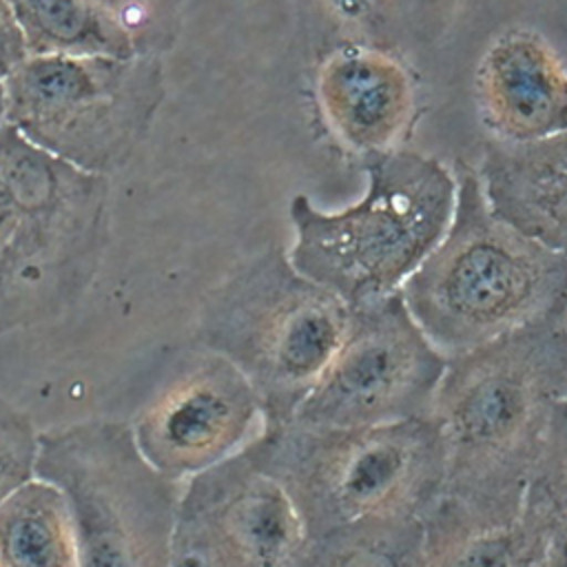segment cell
Returning a JSON list of instances; mask_svg holds the SVG:
<instances>
[{
    "instance_id": "16",
    "label": "cell",
    "mask_w": 567,
    "mask_h": 567,
    "mask_svg": "<svg viewBox=\"0 0 567 567\" xmlns=\"http://www.w3.org/2000/svg\"><path fill=\"white\" fill-rule=\"evenodd\" d=\"M27 53L38 55H137L128 35L89 0H9Z\"/></svg>"
},
{
    "instance_id": "13",
    "label": "cell",
    "mask_w": 567,
    "mask_h": 567,
    "mask_svg": "<svg viewBox=\"0 0 567 567\" xmlns=\"http://www.w3.org/2000/svg\"><path fill=\"white\" fill-rule=\"evenodd\" d=\"M317 89L328 124L363 155L392 151L412 120L410 75L396 60L372 49H337L321 64Z\"/></svg>"
},
{
    "instance_id": "8",
    "label": "cell",
    "mask_w": 567,
    "mask_h": 567,
    "mask_svg": "<svg viewBox=\"0 0 567 567\" xmlns=\"http://www.w3.org/2000/svg\"><path fill=\"white\" fill-rule=\"evenodd\" d=\"M4 93L7 124L29 144L109 177L151 133L166 82L159 55H29Z\"/></svg>"
},
{
    "instance_id": "25",
    "label": "cell",
    "mask_w": 567,
    "mask_h": 567,
    "mask_svg": "<svg viewBox=\"0 0 567 567\" xmlns=\"http://www.w3.org/2000/svg\"><path fill=\"white\" fill-rule=\"evenodd\" d=\"M7 124V93H4V82L0 80V131Z\"/></svg>"
},
{
    "instance_id": "9",
    "label": "cell",
    "mask_w": 567,
    "mask_h": 567,
    "mask_svg": "<svg viewBox=\"0 0 567 567\" xmlns=\"http://www.w3.org/2000/svg\"><path fill=\"white\" fill-rule=\"evenodd\" d=\"M445 363L401 290L354 306L334 357L290 423L341 430L432 416Z\"/></svg>"
},
{
    "instance_id": "24",
    "label": "cell",
    "mask_w": 567,
    "mask_h": 567,
    "mask_svg": "<svg viewBox=\"0 0 567 567\" xmlns=\"http://www.w3.org/2000/svg\"><path fill=\"white\" fill-rule=\"evenodd\" d=\"M545 567H567V527L549 536L543 551Z\"/></svg>"
},
{
    "instance_id": "17",
    "label": "cell",
    "mask_w": 567,
    "mask_h": 567,
    "mask_svg": "<svg viewBox=\"0 0 567 567\" xmlns=\"http://www.w3.org/2000/svg\"><path fill=\"white\" fill-rule=\"evenodd\" d=\"M303 567H427L416 516L359 520L308 543Z\"/></svg>"
},
{
    "instance_id": "22",
    "label": "cell",
    "mask_w": 567,
    "mask_h": 567,
    "mask_svg": "<svg viewBox=\"0 0 567 567\" xmlns=\"http://www.w3.org/2000/svg\"><path fill=\"white\" fill-rule=\"evenodd\" d=\"M29 58L9 0H0V80L4 82Z\"/></svg>"
},
{
    "instance_id": "6",
    "label": "cell",
    "mask_w": 567,
    "mask_h": 567,
    "mask_svg": "<svg viewBox=\"0 0 567 567\" xmlns=\"http://www.w3.org/2000/svg\"><path fill=\"white\" fill-rule=\"evenodd\" d=\"M0 179L18 217L0 246V337L73 308L91 288L109 246L111 184L0 131Z\"/></svg>"
},
{
    "instance_id": "3",
    "label": "cell",
    "mask_w": 567,
    "mask_h": 567,
    "mask_svg": "<svg viewBox=\"0 0 567 567\" xmlns=\"http://www.w3.org/2000/svg\"><path fill=\"white\" fill-rule=\"evenodd\" d=\"M241 450L286 492L308 540L370 518H423L443 492L445 447L432 416L341 430L286 423Z\"/></svg>"
},
{
    "instance_id": "26",
    "label": "cell",
    "mask_w": 567,
    "mask_h": 567,
    "mask_svg": "<svg viewBox=\"0 0 567 567\" xmlns=\"http://www.w3.org/2000/svg\"><path fill=\"white\" fill-rule=\"evenodd\" d=\"M532 567H545V565H543V560H538V563H534Z\"/></svg>"
},
{
    "instance_id": "7",
    "label": "cell",
    "mask_w": 567,
    "mask_h": 567,
    "mask_svg": "<svg viewBox=\"0 0 567 567\" xmlns=\"http://www.w3.org/2000/svg\"><path fill=\"white\" fill-rule=\"evenodd\" d=\"M35 478L66 498L80 567H171L182 489L142 456L128 423L42 432Z\"/></svg>"
},
{
    "instance_id": "21",
    "label": "cell",
    "mask_w": 567,
    "mask_h": 567,
    "mask_svg": "<svg viewBox=\"0 0 567 567\" xmlns=\"http://www.w3.org/2000/svg\"><path fill=\"white\" fill-rule=\"evenodd\" d=\"M40 434L33 421L0 399V503L35 478Z\"/></svg>"
},
{
    "instance_id": "12",
    "label": "cell",
    "mask_w": 567,
    "mask_h": 567,
    "mask_svg": "<svg viewBox=\"0 0 567 567\" xmlns=\"http://www.w3.org/2000/svg\"><path fill=\"white\" fill-rule=\"evenodd\" d=\"M476 102L501 142H536L567 133V71L532 31L496 38L476 69Z\"/></svg>"
},
{
    "instance_id": "4",
    "label": "cell",
    "mask_w": 567,
    "mask_h": 567,
    "mask_svg": "<svg viewBox=\"0 0 567 567\" xmlns=\"http://www.w3.org/2000/svg\"><path fill=\"white\" fill-rule=\"evenodd\" d=\"M365 195L337 213L290 199L292 266L350 308L401 290L443 239L456 202L452 173L414 151L363 155Z\"/></svg>"
},
{
    "instance_id": "27",
    "label": "cell",
    "mask_w": 567,
    "mask_h": 567,
    "mask_svg": "<svg viewBox=\"0 0 567 567\" xmlns=\"http://www.w3.org/2000/svg\"><path fill=\"white\" fill-rule=\"evenodd\" d=\"M565 323H567V319H565Z\"/></svg>"
},
{
    "instance_id": "18",
    "label": "cell",
    "mask_w": 567,
    "mask_h": 567,
    "mask_svg": "<svg viewBox=\"0 0 567 567\" xmlns=\"http://www.w3.org/2000/svg\"><path fill=\"white\" fill-rule=\"evenodd\" d=\"M518 523L543 538L545 545L551 534L567 527V399L551 408Z\"/></svg>"
},
{
    "instance_id": "14",
    "label": "cell",
    "mask_w": 567,
    "mask_h": 567,
    "mask_svg": "<svg viewBox=\"0 0 567 567\" xmlns=\"http://www.w3.org/2000/svg\"><path fill=\"white\" fill-rule=\"evenodd\" d=\"M478 179L498 219L567 257V133L487 142Z\"/></svg>"
},
{
    "instance_id": "19",
    "label": "cell",
    "mask_w": 567,
    "mask_h": 567,
    "mask_svg": "<svg viewBox=\"0 0 567 567\" xmlns=\"http://www.w3.org/2000/svg\"><path fill=\"white\" fill-rule=\"evenodd\" d=\"M545 540L518 520L474 534L425 538L427 567H532L543 560Z\"/></svg>"
},
{
    "instance_id": "11",
    "label": "cell",
    "mask_w": 567,
    "mask_h": 567,
    "mask_svg": "<svg viewBox=\"0 0 567 567\" xmlns=\"http://www.w3.org/2000/svg\"><path fill=\"white\" fill-rule=\"evenodd\" d=\"M259 416L248 379L226 357L195 343L131 430L142 456L179 483L237 454Z\"/></svg>"
},
{
    "instance_id": "2",
    "label": "cell",
    "mask_w": 567,
    "mask_h": 567,
    "mask_svg": "<svg viewBox=\"0 0 567 567\" xmlns=\"http://www.w3.org/2000/svg\"><path fill=\"white\" fill-rule=\"evenodd\" d=\"M401 295L447 359L529 323L567 317V257L498 219L478 173L458 162L452 221Z\"/></svg>"
},
{
    "instance_id": "23",
    "label": "cell",
    "mask_w": 567,
    "mask_h": 567,
    "mask_svg": "<svg viewBox=\"0 0 567 567\" xmlns=\"http://www.w3.org/2000/svg\"><path fill=\"white\" fill-rule=\"evenodd\" d=\"M16 217H18L16 199H13L11 190H9V186L0 179V246L11 235V230L16 226Z\"/></svg>"
},
{
    "instance_id": "1",
    "label": "cell",
    "mask_w": 567,
    "mask_h": 567,
    "mask_svg": "<svg viewBox=\"0 0 567 567\" xmlns=\"http://www.w3.org/2000/svg\"><path fill=\"white\" fill-rule=\"evenodd\" d=\"M567 317L536 321L447 357L432 419L445 447L425 538L518 520L551 408L567 399Z\"/></svg>"
},
{
    "instance_id": "5",
    "label": "cell",
    "mask_w": 567,
    "mask_h": 567,
    "mask_svg": "<svg viewBox=\"0 0 567 567\" xmlns=\"http://www.w3.org/2000/svg\"><path fill=\"white\" fill-rule=\"evenodd\" d=\"M348 317L346 301L268 246L206 295L195 343L226 357L255 390L264 427H279L334 357Z\"/></svg>"
},
{
    "instance_id": "20",
    "label": "cell",
    "mask_w": 567,
    "mask_h": 567,
    "mask_svg": "<svg viewBox=\"0 0 567 567\" xmlns=\"http://www.w3.org/2000/svg\"><path fill=\"white\" fill-rule=\"evenodd\" d=\"M131 40L137 55H162L179 35L182 0H89Z\"/></svg>"
},
{
    "instance_id": "15",
    "label": "cell",
    "mask_w": 567,
    "mask_h": 567,
    "mask_svg": "<svg viewBox=\"0 0 567 567\" xmlns=\"http://www.w3.org/2000/svg\"><path fill=\"white\" fill-rule=\"evenodd\" d=\"M0 567H80L62 492L40 478L0 503Z\"/></svg>"
},
{
    "instance_id": "10",
    "label": "cell",
    "mask_w": 567,
    "mask_h": 567,
    "mask_svg": "<svg viewBox=\"0 0 567 567\" xmlns=\"http://www.w3.org/2000/svg\"><path fill=\"white\" fill-rule=\"evenodd\" d=\"M308 543L286 492L239 450L182 489L171 567H303Z\"/></svg>"
}]
</instances>
